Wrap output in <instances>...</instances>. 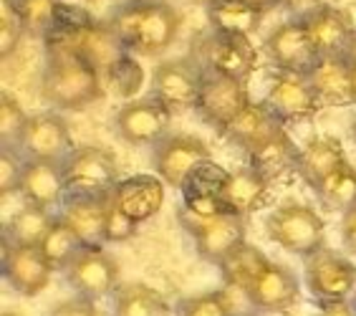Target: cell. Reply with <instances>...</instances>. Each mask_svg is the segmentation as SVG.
Instances as JSON below:
<instances>
[{
	"label": "cell",
	"instance_id": "6da1fadb",
	"mask_svg": "<svg viewBox=\"0 0 356 316\" xmlns=\"http://www.w3.org/2000/svg\"><path fill=\"white\" fill-rule=\"evenodd\" d=\"M41 97L51 106L81 111L104 97V79L94 63L61 41H46Z\"/></svg>",
	"mask_w": 356,
	"mask_h": 316
},
{
	"label": "cell",
	"instance_id": "7a4b0ae2",
	"mask_svg": "<svg viewBox=\"0 0 356 316\" xmlns=\"http://www.w3.org/2000/svg\"><path fill=\"white\" fill-rule=\"evenodd\" d=\"M266 233L283 251L303 258L323 251L326 243V226L321 215L303 203H283L275 207L266 220Z\"/></svg>",
	"mask_w": 356,
	"mask_h": 316
},
{
	"label": "cell",
	"instance_id": "3957f363",
	"mask_svg": "<svg viewBox=\"0 0 356 316\" xmlns=\"http://www.w3.org/2000/svg\"><path fill=\"white\" fill-rule=\"evenodd\" d=\"M266 51L278 74L303 76V79H309L316 63L321 61V54L316 49L303 18H291L275 26L266 38Z\"/></svg>",
	"mask_w": 356,
	"mask_h": 316
},
{
	"label": "cell",
	"instance_id": "277c9868",
	"mask_svg": "<svg viewBox=\"0 0 356 316\" xmlns=\"http://www.w3.org/2000/svg\"><path fill=\"white\" fill-rule=\"evenodd\" d=\"M69 195H109L119 182L114 152L104 147H79L63 159Z\"/></svg>",
	"mask_w": 356,
	"mask_h": 316
},
{
	"label": "cell",
	"instance_id": "5b68a950",
	"mask_svg": "<svg viewBox=\"0 0 356 316\" xmlns=\"http://www.w3.org/2000/svg\"><path fill=\"white\" fill-rule=\"evenodd\" d=\"M202 79H205V69H197L185 58H170V61L157 63V69L152 74L149 97L165 104L170 111L195 109L200 89H202Z\"/></svg>",
	"mask_w": 356,
	"mask_h": 316
},
{
	"label": "cell",
	"instance_id": "8992f818",
	"mask_svg": "<svg viewBox=\"0 0 356 316\" xmlns=\"http://www.w3.org/2000/svg\"><path fill=\"white\" fill-rule=\"evenodd\" d=\"M250 104H253V99L248 94L245 84L225 79V76L207 74L205 71L195 111L202 117V122H207L210 127H215L222 134Z\"/></svg>",
	"mask_w": 356,
	"mask_h": 316
},
{
	"label": "cell",
	"instance_id": "52a82bcc",
	"mask_svg": "<svg viewBox=\"0 0 356 316\" xmlns=\"http://www.w3.org/2000/svg\"><path fill=\"white\" fill-rule=\"evenodd\" d=\"M306 286L321 306L349 301L356 289V266L349 258L323 248L306 263Z\"/></svg>",
	"mask_w": 356,
	"mask_h": 316
},
{
	"label": "cell",
	"instance_id": "ba28073f",
	"mask_svg": "<svg viewBox=\"0 0 356 316\" xmlns=\"http://www.w3.org/2000/svg\"><path fill=\"white\" fill-rule=\"evenodd\" d=\"M170 122L172 111L165 104H159L154 97L134 99V102H124V106L117 111V132L124 142L134 147H157L165 137H170Z\"/></svg>",
	"mask_w": 356,
	"mask_h": 316
},
{
	"label": "cell",
	"instance_id": "9c48e42d",
	"mask_svg": "<svg viewBox=\"0 0 356 316\" xmlns=\"http://www.w3.org/2000/svg\"><path fill=\"white\" fill-rule=\"evenodd\" d=\"M210 157V147L192 134H170L154 147V172L167 187L182 190L192 172Z\"/></svg>",
	"mask_w": 356,
	"mask_h": 316
},
{
	"label": "cell",
	"instance_id": "30bf717a",
	"mask_svg": "<svg viewBox=\"0 0 356 316\" xmlns=\"http://www.w3.org/2000/svg\"><path fill=\"white\" fill-rule=\"evenodd\" d=\"M66 281L81 299L96 301L117 291L119 263L104 251V246H89L66 268Z\"/></svg>",
	"mask_w": 356,
	"mask_h": 316
},
{
	"label": "cell",
	"instance_id": "8fae6325",
	"mask_svg": "<svg viewBox=\"0 0 356 316\" xmlns=\"http://www.w3.org/2000/svg\"><path fill=\"white\" fill-rule=\"evenodd\" d=\"M202 61H205L207 74L248 84L258 66V51L250 43V38H230V35L213 33L202 43Z\"/></svg>",
	"mask_w": 356,
	"mask_h": 316
},
{
	"label": "cell",
	"instance_id": "7c38bea8",
	"mask_svg": "<svg viewBox=\"0 0 356 316\" xmlns=\"http://www.w3.org/2000/svg\"><path fill=\"white\" fill-rule=\"evenodd\" d=\"M18 150L26 159H48V162H63L74 152V139L66 119L58 114H33L28 119Z\"/></svg>",
	"mask_w": 356,
	"mask_h": 316
},
{
	"label": "cell",
	"instance_id": "4fadbf2b",
	"mask_svg": "<svg viewBox=\"0 0 356 316\" xmlns=\"http://www.w3.org/2000/svg\"><path fill=\"white\" fill-rule=\"evenodd\" d=\"M263 102L283 124L316 117L323 106L321 99L316 97L314 86L309 84V79L291 74H275Z\"/></svg>",
	"mask_w": 356,
	"mask_h": 316
},
{
	"label": "cell",
	"instance_id": "5bb4252c",
	"mask_svg": "<svg viewBox=\"0 0 356 316\" xmlns=\"http://www.w3.org/2000/svg\"><path fill=\"white\" fill-rule=\"evenodd\" d=\"M245 299L258 311L283 314V311L293 309L298 303L301 286H298V278L291 268L270 261V266L258 276V281L245 291Z\"/></svg>",
	"mask_w": 356,
	"mask_h": 316
},
{
	"label": "cell",
	"instance_id": "9a60e30c",
	"mask_svg": "<svg viewBox=\"0 0 356 316\" xmlns=\"http://www.w3.org/2000/svg\"><path fill=\"white\" fill-rule=\"evenodd\" d=\"M167 185L157 175H131L127 180H119L117 187L111 190V203L129 215L134 223L142 226L144 220L154 218L165 205Z\"/></svg>",
	"mask_w": 356,
	"mask_h": 316
},
{
	"label": "cell",
	"instance_id": "2e32d148",
	"mask_svg": "<svg viewBox=\"0 0 356 316\" xmlns=\"http://www.w3.org/2000/svg\"><path fill=\"white\" fill-rule=\"evenodd\" d=\"M54 266L46 261L41 248H3V276L8 286L23 296H38L51 283Z\"/></svg>",
	"mask_w": 356,
	"mask_h": 316
},
{
	"label": "cell",
	"instance_id": "e0dca14e",
	"mask_svg": "<svg viewBox=\"0 0 356 316\" xmlns=\"http://www.w3.org/2000/svg\"><path fill=\"white\" fill-rule=\"evenodd\" d=\"M18 195L23 198V203L43 207V210H54L56 205H63V200L69 195L66 177H63V162L26 159Z\"/></svg>",
	"mask_w": 356,
	"mask_h": 316
},
{
	"label": "cell",
	"instance_id": "ac0fdd59",
	"mask_svg": "<svg viewBox=\"0 0 356 316\" xmlns=\"http://www.w3.org/2000/svg\"><path fill=\"white\" fill-rule=\"evenodd\" d=\"M182 26V18L175 10V6H170L167 0H149L147 13L142 18L137 35L129 46V54L134 56H157L162 51H167L175 43Z\"/></svg>",
	"mask_w": 356,
	"mask_h": 316
},
{
	"label": "cell",
	"instance_id": "d6986e66",
	"mask_svg": "<svg viewBox=\"0 0 356 316\" xmlns=\"http://www.w3.org/2000/svg\"><path fill=\"white\" fill-rule=\"evenodd\" d=\"M195 241V251L202 261L220 266L235 248L245 243V218L240 215H225V218L210 220L202 226L187 230Z\"/></svg>",
	"mask_w": 356,
	"mask_h": 316
},
{
	"label": "cell",
	"instance_id": "ffe728a7",
	"mask_svg": "<svg viewBox=\"0 0 356 316\" xmlns=\"http://www.w3.org/2000/svg\"><path fill=\"white\" fill-rule=\"evenodd\" d=\"M303 21L309 26L311 38H314L316 49L323 56H349L354 49L356 31L351 18L343 10L334 6L316 8L314 13L303 15Z\"/></svg>",
	"mask_w": 356,
	"mask_h": 316
},
{
	"label": "cell",
	"instance_id": "44dd1931",
	"mask_svg": "<svg viewBox=\"0 0 356 316\" xmlns=\"http://www.w3.org/2000/svg\"><path fill=\"white\" fill-rule=\"evenodd\" d=\"M109 195H66L61 220L74 228V233L86 246H104V228L109 215Z\"/></svg>",
	"mask_w": 356,
	"mask_h": 316
},
{
	"label": "cell",
	"instance_id": "7402d4cb",
	"mask_svg": "<svg viewBox=\"0 0 356 316\" xmlns=\"http://www.w3.org/2000/svg\"><path fill=\"white\" fill-rule=\"evenodd\" d=\"M341 165H346V155H343L341 142L334 137H314L303 147H298L296 172L314 190H318Z\"/></svg>",
	"mask_w": 356,
	"mask_h": 316
},
{
	"label": "cell",
	"instance_id": "603a6c76",
	"mask_svg": "<svg viewBox=\"0 0 356 316\" xmlns=\"http://www.w3.org/2000/svg\"><path fill=\"white\" fill-rule=\"evenodd\" d=\"M351 76H354L351 56H323L309 74V84L321 104H349Z\"/></svg>",
	"mask_w": 356,
	"mask_h": 316
},
{
	"label": "cell",
	"instance_id": "cb8c5ba5",
	"mask_svg": "<svg viewBox=\"0 0 356 316\" xmlns=\"http://www.w3.org/2000/svg\"><path fill=\"white\" fill-rule=\"evenodd\" d=\"M296 159H298V147L291 139L286 127L273 132L261 145L248 152V165L255 172H261L268 182L286 175L288 170H296Z\"/></svg>",
	"mask_w": 356,
	"mask_h": 316
},
{
	"label": "cell",
	"instance_id": "d4e9b609",
	"mask_svg": "<svg viewBox=\"0 0 356 316\" xmlns=\"http://www.w3.org/2000/svg\"><path fill=\"white\" fill-rule=\"evenodd\" d=\"M58 215H54L51 210L43 207L28 205L23 203V207H18L6 223L3 230V246L13 248H41V243L46 241L48 230L56 223Z\"/></svg>",
	"mask_w": 356,
	"mask_h": 316
},
{
	"label": "cell",
	"instance_id": "484cf974",
	"mask_svg": "<svg viewBox=\"0 0 356 316\" xmlns=\"http://www.w3.org/2000/svg\"><path fill=\"white\" fill-rule=\"evenodd\" d=\"M281 127H286V124L268 109L266 102H253L225 132H222V137H227L233 145H238L240 150L250 152L253 147L261 145L263 139L270 137L273 132L281 129Z\"/></svg>",
	"mask_w": 356,
	"mask_h": 316
},
{
	"label": "cell",
	"instance_id": "4316f807",
	"mask_svg": "<svg viewBox=\"0 0 356 316\" xmlns=\"http://www.w3.org/2000/svg\"><path fill=\"white\" fill-rule=\"evenodd\" d=\"M266 195H268V180L263 177L261 172H255L250 165H245L227 175V182L222 187L220 198L225 200L227 207L233 210V215L245 218V215L255 213L263 205Z\"/></svg>",
	"mask_w": 356,
	"mask_h": 316
},
{
	"label": "cell",
	"instance_id": "83f0119b",
	"mask_svg": "<svg viewBox=\"0 0 356 316\" xmlns=\"http://www.w3.org/2000/svg\"><path fill=\"white\" fill-rule=\"evenodd\" d=\"M207 21L213 33L230 35V38H250L261 28L263 13L250 8L243 0H218L207 8Z\"/></svg>",
	"mask_w": 356,
	"mask_h": 316
},
{
	"label": "cell",
	"instance_id": "f1b7e54d",
	"mask_svg": "<svg viewBox=\"0 0 356 316\" xmlns=\"http://www.w3.org/2000/svg\"><path fill=\"white\" fill-rule=\"evenodd\" d=\"M268 266H270V258H268L258 246L245 241L243 246L235 248L233 253L227 255L218 268L227 289H238L245 294V291L258 281V276H261Z\"/></svg>",
	"mask_w": 356,
	"mask_h": 316
},
{
	"label": "cell",
	"instance_id": "f546056e",
	"mask_svg": "<svg viewBox=\"0 0 356 316\" xmlns=\"http://www.w3.org/2000/svg\"><path fill=\"white\" fill-rule=\"evenodd\" d=\"M111 316H170L165 296L147 283H127L114 296Z\"/></svg>",
	"mask_w": 356,
	"mask_h": 316
},
{
	"label": "cell",
	"instance_id": "4dcf8cb0",
	"mask_svg": "<svg viewBox=\"0 0 356 316\" xmlns=\"http://www.w3.org/2000/svg\"><path fill=\"white\" fill-rule=\"evenodd\" d=\"M83 248H89L86 243L74 233V228L69 223H63L61 215L56 218V223L48 230L46 241L41 243V253L46 255V261L54 266V271H66L71 263L79 258Z\"/></svg>",
	"mask_w": 356,
	"mask_h": 316
},
{
	"label": "cell",
	"instance_id": "1f68e13d",
	"mask_svg": "<svg viewBox=\"0 0 356 316\" xmlns=\"http://www.w3.org/2000/svg\"><path fill=\"white\" fill-rule=\"evenodd\" d=\"M102 79H104V89H109L111 94H117L124 102H134V97H137L144 86V69L137 56L127 51L122 58H117L109 69L104 71Z\"/></svg>",
	"mask_w": 356,
	"mask_h": 316
},
{
	"label": "cell",
	"instance_id": "d6a6232c",
	"mask_svg": "<svg viewBox=\"0 0 356 316\" xmlns=\"http://www.w3.org/2000/svg\"><path fill=\"white\" fill-rule=\"evenodd\" d=\"M6 3H10V8L23 21L26 35H41V38L54 31L63 10V0H6Z\"/></svg>",
	"mask_w": 356,
	"mask_h": 316
},
{
	"label": "cell",
	"instance_id": "836d02e7",
	"mask_svg": "<svg viewBox=\"0 0 356 316\" xmlns=\"http://www.w3.org/2000/svg\"><path fill=\"white\" fill-rule=\"evenodd\" d=\"M316 193L329 207L349 213L351 207H356V167L349 162L341 165Z\"/></svg>",
	"mask_w": 356,
	"mask_h": 316
},
{
	"label": "cell",
	"instance_id": "e575fe53",
	"mask_svg": "<svg viewBox=\"0 0 356 316\" xmlns=\"http://www.w3.org/2000/svg\"><path fill=\"white\" fill-rule=\"evenodd\" d=\"M225 215H233V210L220 195H185L182 207H179V220L185 230H192L195 226H202L210 220L225 218Z\"/></svg>",
	"mask_w": 356,
	"mask_h": 316
},
{
	"label": "cell",
	"instance_id": "d590c367",
	"mask_svg": "<svg viewBox=\"0 0 356 316\" xmlns=\"http://www.w3.org/2000/svg\"><path fill=\"white\" fill-rule=\"evenodd\" d=\"M177 316H238V309L227 291H210L185 299L179 303Z\"/></svg>",
	"mask_w": 356,
	"mask_h": 316
},
{
	"label": "cell",
	"instance_id": "8d00e7d4",
	"mask_svg": "<svg viewBox=\"0 0 356 316\" xmlns=\"http://www.w3.org/2000/svg\"><path fill=\"white\" fill-rule=\"evenodd\" d=\"M227 175L230 172L225 167L218 165L215 159H207L187 177V182L182 185V198L185 195H222Z\"/></svg>",
	"mask_w": 356,
	"mask_h": 316
},
{
	"label": "cell",
	"instance_id": "74e56055",
	"mask_svg": "<svg viewBox=\"0 0 356 316\" xmlns=\"http://www.w3.org/2000/svg\"><path fill=\"white\" fill-rule=\"evenodd\" d=\"M28 119L31 117L10 94L0 97V137H3V147H18L23 132L28 127Z\"/></svg>",
	"mask_w": 356,
	"mask_h": 316
},
{
	"label": "cell",
	"instance_id": "f35d334b",
	"mask_svg": "<svg viewBox=\"0 0 356 316\" xmlns=\"http://www.w3.org/2000/svg\"><path fill=\"white\" fill-rule=\"evenodd\" d=\"M23 33H26V26L23 21L18 18L10 3H0V56L6 58L10 56L15 49H18V43H21Z\"/></svg>",
	"mask_w": 356,
	"mask_h": 316
},
{
	"label": "cell",
	"instance_id": "ab89813d",
	"mask_svg": "<svg viewBox=\"0 0 356 316\" xmlns=\"http://www.w3.org/2000/svg\"><path fill=\"white\" fill-rule=\"evenodd\" d=\"M23 165L26 162L15 155V147H3V152H0V193H3V198L21 190Z\"/></svg>",
	"mask_w": 356,
	"mask_h": 316
},
{
	"label": "cell",
	"instance_id": "60d3db41",
	"mask_svg": "<svg viewBox=\"0 0 356 316\" xmlns=\"http://www.w3.org/2000/svg\"><path fill=\"white\" fill-rule=\"evenodd\" d=\"M139 223L124 215L114 203L109 205V215H106V228H104V243H124L137 235Z\"/></svg>",
	"mask_w": 356,
	"mask_h": 316
},
{
	"label": "cell",
	"instance_id": "b9f144b4",
	"mask_svg": "<svg viewBox=\"0 0 356 316\" xmlns=\"http://www.w3.org/2000/svg\"><path fill=\"white\" fill-rule=\"evenodd\" d=\"M51 316H102V314H99V309L94 306V301L76 296L71 301L58 303V306L51 311Z\"/></svg>",
	"mask_w": 356,
	"mask_h": 316
},
{
	"label": "cell",
	"instance_id": "7bdbcfd3",
	"mask_svg": "<svg viewBox=\"0 0 356 316\" xmlns=\"http://www.w3.org/2000/svg\"><path fill=\"white\" fill-rule=\"evenodd\" d=\"M341 243L349 253L356 255V207H351L341 218Z\"/></svg>",
	"mask_w": 356,
	"mask_h": 316
},
{
	"label": "cell",
	"instance_id": "ee69618b",
	"mask_svg": "<svg viewBox=\"0 0 356 316\" xmlns=\"http://www.w3.org/2000/svg\"><path fill=\"white\" fill-rule=\"evenodd\" d=\"M281 6L296 13V18H303V15L314 13L316 8L326 6V0H281Z\"/></svg>",
	"mask_w": 356,
	"mask_h": 316
},
{
	"label": "cell",
	"instance_id": "f6af8a7d",
	"mask_svg": "<svg viewBox=\"0 0 356 316\" xmlns=\"http://www.w3.org/2000/svg\"><path fill=\"white\" fill-rule=\"evenodd\" d=\"M318 316H356V303L351 301L326 303V306H321V314Z\"/></svg>",
	"mask_w": 356,
	"mask_h": 316
},
{
	"label": "cell",
	"instance_id": "bcb514c9",
	"mask_svg": "<svg viewBox=\"0 0 356 316\" xmlns=\"http://www.w3.org/2000/svg\"><path fill=\"white\" fill-rule=\"evenodd\" d=\"M243 3H248L250 8H255V10H261L263 15L270 13L273 8L281 6V0H243Z\"/></svg>",
	"mask_w": 356,
	"mask_h": 316
},
{
	"label": "cell",
	"instance_id": "7dc6e473",
	"mask_svg": "<svg viewBox=\"0 0 356 316\" xmlns=\"http://www.w3.org/2000/svg\"><path fill=\"white\" fill-rule=\"evenodd\" d=\"M351 104H356V61H354V76H351Z\"/></svg>",
	"mask_w": 356,
	"mask_h": 316
},
{
	"label": "cell",
	"instance_id": "c3c4849f",
	"mask_svg": "<svg viewBox=\"0 0 356 316\" xmlns=\"http://www.w3.org/2000/svg\"><path fill=\"white\" fill-rule=\"evenodd\" d=\"M195 3H200V6L210 8V6H215V3H218V0H195Z\"/></svg>",
	"mask_w": 356,
	"mask_h": 316
},
{
	"label": "cell",
	"instance_id": "681fc988",
	"mask_svg": "<svg viewBox=\"0 0 356 316\" xmlns=\"http://www.w3.org/2000/svg\"><path fill=\"white\" fill-rule=\"evenodd\" d=\"M3 316H23V314H18V311H3Z\"/></svg>",
	"mask_w": 356,
	"mask_h": 316
},
{
	"label": "cell",
	"instance_id": "f907efd6",
	"mask_svg": "<svg viewBox=\"0 0 356 316\" xmlns=\"http://www.w3.org/2000/svg\"><path fill=\"white\" fill-rule=\"evenodd\" d=\"M354 139H356V119H354Z\"/></svg>",
	"mask_w": 356,
	"mask_h": 316
}]
</instances>
